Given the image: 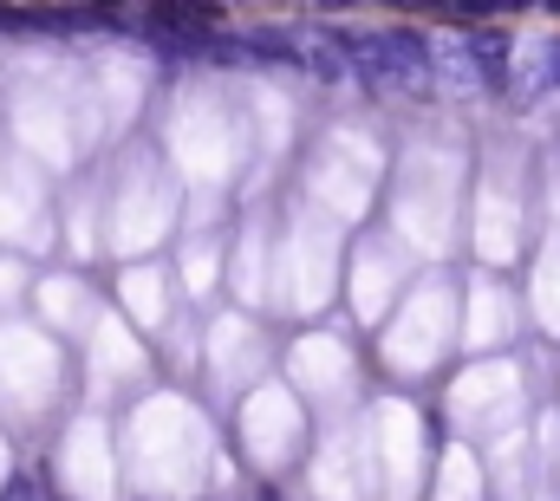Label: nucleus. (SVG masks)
<instances>
[]
</instances>
